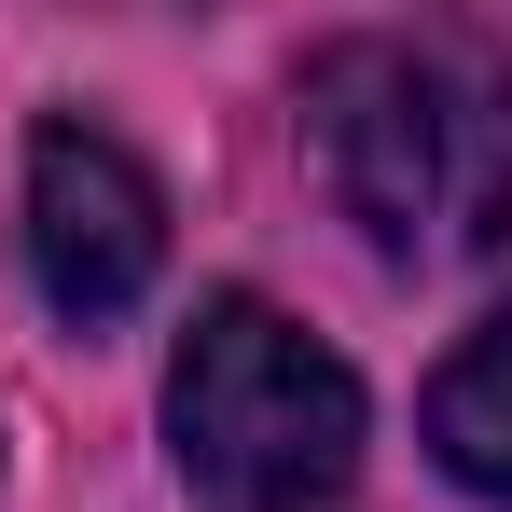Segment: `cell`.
Returning a JSON list of instances; mask_svg holds the SVG:
<instances>
[{
    "label": "cell",
    "mask_w": 512,
    "mask_h": 512,
    "mask_svg": "<svg viewBox=\"0 0 512 512\" xmlns=\"http://www.w3.org/2000/svg\"><path fill=\"white\" fill-rule=\"evenodd\" d=\"M305 153L416 277L512 250V70L471 28H346L305 56Z\"/></svg>",
    "instance_id": "cell-1"
},
{
    "label": "cell",
    "mask_w": 512,
    "mask_h": 512,
    "mask_svg": "<svg viewBox=\"0 0 512 512\" xmlns=\"http://www.w3.org/2000/svg\"><path fill=\"white\" fill-rule=\"evenodd\" d=\"M167 443L208 512H333L360 471V374L263 291H208L167 360Z\"/></svg>",
    "instance_id": "cell-2"
},
{
    "label": "cell",
    "mask_w": 512,
    "mask_h": 512,
    "mask_svg": "<svg viewBox=\"0 0 512 512\" xmlns=\"http://www.w3.org/2000/svg\"><path fill=\"white\" fill-rule=\"evenodd\" d=\"M28 277H42V305L56 319H125L153 277H167V194L153 167L84 125V111H56L42 139H28Z\"/></svg>",
    "instance_id": "cell-3"
},
{
    "label": "cell",
    "mask_w": 512,
    "mask_h": 512,
    "mask_svg": "<svg viewBox=\"0 0 512 512\" xmlns=\"http://www.w3.org/2000/svg\"><path fill=\"white\" fill-rule=\"evenodd\" d=\"M429 443H443V471H457L471 499L512 512V305L429 374Z\"/></svg>",
    "instance_id": "cell-4"
}]
</instances>
